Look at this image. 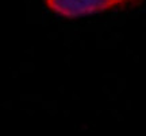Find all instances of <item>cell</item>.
Segmentation results:
<instances>
[{
    "label": "cell",
    "instance_id": "1",
    "mask_svg": "<svg viewBox=\"0 0 146 136\" xmlns=\"http://www.w3.org/2000/svg\"><path fill=\"white\" fill-rule=\"evenodd\" d=\"M145 0H43L49 11L66 19L103 14L118 8L138 7Z\"/></svg>",
    "mask_w": 146,
    "mask_h": 136
}]
</instances>
